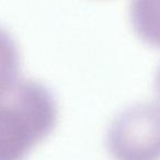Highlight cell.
<instances>
[{
  "label": "cell",
  "instance_id": "6da1fadb",
  "mask_svg": "<svg viewBox=\"0 0 160 160\" xmlns=\"http://www.w3.org/2000/svg\"><path fill=\"white\" fill-rule=\"evenodd\" d=\"M57 104L34 80H20L0 98V160H24L54 131Z\"/></svg>",
  "mask_w": 160,
  "mask_h": 160
},
{
  "label": "cell",
  "instance_id": "7a4b0ae2",
  "mask_svg": "<svg viewBox=\"0 0 160 160\" xmlns=\"http://www.w3.org/2000/svg\"><path fill=\"white\" fill-rule=\"evenodd\" d=\"M114 160H160V107L137 104L120 113L108 132Z\"/></svg>",
  "mask_w": 160,
  "mask_h": 160
},
{
  "label": "cell",
  "instance_id": "3957f363",
  "mask_svg": "<svg viewBox=\"0 0 160 160\" xmlns=\"http://www.w3.org/2000/svg\"><path fill=\"white\" fill-rule=\"evenodd\" d=\"M131 21L145 43L160 48V0H132Z\"/></svg>",
  "mask_w": 160,
  "mask_h": 160
},
{
  "label": "cell",
  "instance_id": "277c9868",
  "mask_svg": "<svg viewBox=\"0 0 160 160\" xmlns=\"http://www.w3.org/2000/svg\"><path fill=\"white\" fill-rule=\"evenodd\" d=\"M20 55L16 42L5 29L0 28V98L20 81Z\"/></svg>",
  "mask_w": 160,
  "mask_h": 160
},
{
  "label": "cell",
  "instance_id": "5b68a950",
  "mask_svg": "<svg viewBox=\"0 0 160 160\" xmlns=\"http://www.w3.org/2000/svg\"><path fill=\"white\" fill-rule=\"evenodd\" d=\"M156 90H157L158 98H159V100H160V68H159V70H158L157 77H156Z\"/></svg>",
  "mask_w": 160,
  "mask_h": 160
}]
</instances>
